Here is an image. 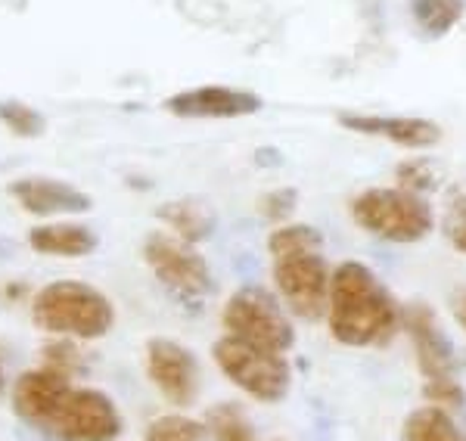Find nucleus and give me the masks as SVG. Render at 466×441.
<instances>
[{
	"instance_id": "nucleus-1",
	"label": "nucleus",
	"mask_w": 466,
	"mask_h": 441,
	"mask_svg": "<svg viewBox=\"0 0 466 441\" xmlns=\"http://www.w3.org/2000/svg\"><path fill=\"white\" fill-rule=\"evenodd\" d=\"M13 410L50 441H112L122 432V416L109 395L96 388H72L69 373L50 364L16 379Z\"/></svg>"
},
{
	"instance_id": "nucleus-2",
	"label": "nucleus",
	"mask_w": 466,
	"mask_h": 441,
	"mask_svg": "<svg viewBox=\"0 0 466 441\" xmlns=\"http://www.w3.org/2000/svg\"><path fill=\"white\" fill-rule=\"evenodd\" d=\"M329 333L351 348L386 346L401 326V308L360 261H342L329 283Z\"/></svg>"
},
{
	"instance_id": "nucleus-3",
	"label": "nucleus",
	"mask_w": 466,
	"mask_h": 441,
	"mask_svg": "<svg viewBox=\"0 0 466 441\" xmlns=\"http://www.w3.org/2000/svg\"><path fill=\"white\" fill-rule=\"evenodd\" d=\"M32 320L44 333L72 339H100L116 324V308L100 289L81 280H56L37 289L32 298Z\"/></svg>"
},
{
	"instance_id": "nucleus-4",
	"label": "nucleus",
	"mask_w": 466,
	"mask_h": 441,
	"mask_svg": "<svg viewBox=\"0 0 466 441\" xmlns=\"http://www.w3.org/2000/svg\"><path fill=\"white\" fill-rule=\"evenodd\" d=\"M358 227L389 243H417L432 230V205L404 186H373L351 203Z\"/></svg>"
},
{
	"instance_id": "nucleus-5",
	"label": "nucleus",
	"mask_w": 466,
	"mask_h": 441,
	"mask_svg": "<svg viewBox=\"0 0 466 441\" xmlns=\"http://www.w3.org/2000/svg\"><path fill=\"white\" fill-rule=\"evenodd\" d=\"M215 364L233 386L265 405H277L289 392V364L283 355L243 342L237 336H224L212 348Z\"/></svg>"
},
{
	"instance_id": "nucleus-6",
	"label": "nucleus",
	"mask_w": 466,
	"mask_h": 441,
	"mask_svg": "<svg viewBox=\"0 0 466 441\" xmlns=\"http://www.w3.org/2000/svg\"><path fill=\"white\" fill-rule=\"evenodd\" d=\"M228 336H237L243 342H252L258 348L287 355L296 342V330L283 314L280 302L261 286H243L237 289L221 314Z\"/></svg>"
},
{
	"instance_id": "nucleus-7",
	"label": "nucleus",
	"mask_w": 466,
	"mask_h": 441,
	"mask_svg": "<svg viewBox=\"0 0 466 441\" xmlns=\"http://www.w3.org/2000/svg\"><path fill=\"white\" fill-rule=\"evenodd\" d=\"M144 258L153 267L156 280L168 289L177 302L184 305H202V298L212 296L215 280L208 271L206 258L193 249V243L168 234H149L144 243Z\"/></svg>"
},
{
	"instance_id": "nucleus-8",
	"label": "nucleus",
	"mask_w": 466,
	"mask_h": 441,
	"mask_svg": "<svg viewBox=\"0 0 466 441\" xmlns=\"http://www.w3.org/2000/svg\"><path fill=\"white\" fill-rule=\"evenodd\" d=\"M274 283L287 308L302 320H318L329 308V271L323 252H292L274 258Z\"/></svg>"
},
{
	"instance_id": "nucleus-9",
	"label": "nucleus",
	"mask_w": 466,
	"mask_h": 441,
	"mask_svg": "<svg viewBox=\"0 0 466 441\" xmlns=\"http://www.w3.org/2000/svg\"><path fill=\"white\" fill-rule=\"evenodd\" d=\"M147 373L153 386L165 395V401L187 407L197 401L199 392V364L190 348L175 339H149L147 342Z\"/></svg>"
},
{
	"instance_id": "nucleus-10",
	"label": "nucleus",
	"mask_w": 466,
	"mask_h": 441,
	"mask_svg": "<svg viewBox=\"0 0 466 441\" xmlns=\"http://www.w3.org/2000/svg\"><path fill=\"white\" fill-rule=\"evenodd\" d=\"M401 324L408 326V333L413 339L417 364H420V370H423L426 383L454 376V346H451V339L441 333L432 308H426L423 302H413L401 311Z\"/></svg>"
},
{
	"instance_id": "nucleus-11",
	"label": "nucleus",
	"mask_w": 466,
	"mask_h": 441,
	"mask_svg": "<svg viewBox=\"0 0 466 441\" xmlns=\"http://www.w3.org/2000/svg\"><path fill=\"white\" fill-rule=\"evenodd\" d=\"M165 109L180 118H243L261 109V96L239 87L208 85L168 96Z\"/></svg>"
},
{
	"instance_id": "nucleus-12",
	"label": "nucleus",
	"mask_w": 466,
	"mask_h": 441,
	"mask_svg": "<svg viewBox=\"0 0 466 441\" xmlns=\"http://www.w3.org/2000/svg\"><path fill=\"white\" fill-rule=\"evenodd\" d=\"M10 196L32 215L50 218V215H81L90 212V196L78 186L50 181V177H19L10 184Z\"/></svg>"
},
{
	"instance_id": "nucleus-13",
	"label": "nucleus",
	"mask_w": 466,
	"mask_h": 441,
	"mask_svg": "<svg viewBox=\"0 0 466 441\" xmlns=\"http://www.w3.org/2000/svg\"><path fill=\"white\" fill-rule=\"evenodd\" d=\"M339 125L358 134H373L386 137L395 146L404 149H430L441 140L439 125L430 118H408V115H358V112H342Z\"/></svg>"
},
{
	"instance_id": "nucleus-14",
	"label": "nucleus",
	"mask_w": 466,
	"mask_h": 441,
	"mask_svg": "<svg viewBox=\"0 0 466 441\" xmlns=\"http://www.w3.org/2000/svg\"><path fill=\"white\" fill-rule=\"evenodd\" d=\"M28 243H32L35 252L41 256H56V258H85L96 249V234L85 224H41L28 234Z\"/></svg>"
},
{
	"instance_id": "nucleus-15",
	"label": "nucleus",
	"mask_w": 466,
	"mask_h": 441,
	"mask_svg": "<svg viewBox=\"0 0 466 441\" xmlns=\"http://www.w3.org/2000/svg\"><path fill=\"white\" fill-rule=\"evenodd\" d=\"M156 215H159V221L168 224L180 239H187V243H193V246L208 239L218 227V215L206 199H175V203H165Z\"/></svg>"
},
{
	"instance_id": "nucleus-16",
	"label": "nucleus",
	"mask_w": 466,
	"mask_h": 441,
	"mask_svg": "<svg viewBox=\"0 0 466 441\" xmlns=\"http://www.w3.org/2000/svg\"><path fill=\"white\" fill-rule=\"evenodd\" d=\"M466 13V0H410V19L426 37L448 35Z\"/></svg>"
},
{
	"instance_id": "nucleus-17",
	"label": "nucleus",
	"mask_w": 466,
	"mask_h": 441,
	"mask_svg": "<svg viewBox=\"0 0 466 441\" xmlns=\"http://www.w3.org/2000/svg\"><path fill=\"white\" fill-rule=\"evenodd\" d=\"M404 441H466L445 407H423L413 410L404 420Z\"/></svg>"
},
{
	"instance_id": "nucleus-18",
	"label": "nucleus",
	"mask_w": 466,
	"mask_h": 441,
	"mask_svg": "<svg viewBox=\"0 0 466 441\" xmlns=\"http://www.w3.org/2000/svg\"><path fill=\"white\" fill-rule=\"evenodd\" d=\"M270 256H292V252H323V236L311 224H280L268 236Z\"/></svg>"
},
{
	"instance_id": "nucleus-19",
	"label": "nucleus",
	"mask_w": 466,
	"mask_h": 441,
	"mask_svg": "<svg viewBox=\"0 0 466 441\" xmlns=\"http://www.w3.org/2000/svg\"><path fill=\"white\" fill-rule=\"evenodd\" d=\"M206 426L208 432H212L215 441H258L252 432V423L246 420L243 407L239 405H215L208 410L206 416Z\"/></svg>"
},
{
	"instance_id": "nucleus-20",
	"label": "nucleus",
	"mask_w": 466,
	"mask_h": 441,
	"mask_svg": "<svg viewBox=\"0 0 466 441\" xmlns=\"http://www.w3.org/2000/svg\"><path fill=\"white\" fill-rule=\"evenodd\" d=\"M0 122L16 137H41L44 128H47V118L19 100H0Z\"/></svg>"
},
{
	"instance_id": "nucleus-21",
	"label": "nucleus",
	"mask_w": 466,
	"mask_h": 441,
	"mask_svg": "<svg viewBox=\"0 0 466 441\" xmlns=\"http://www.w3.org/2000/svg\"><path fill=\"white\" fill-rule=\"evenodd\" d=\"M147 441H206V426L190 416H159L147 426Z\"/></svg>"
},
{
	"instance_id": "nucleus-22",
	"label": "nucleus",
	"mask_w": 466,
	"mask_h": 441,
	"mask_svg": "<svg viewBox=\"0 0 466 441\" xmlns=\"http://www.w3.org/2000/svg\"><path fill=\"white\" fill-rule=\"evenodd\" d=\"M398 186L410 193H430L439 186V168L432 165L430 159H408L398 165Z\"/></svg>"
},
{
	"instance_id": "nucleus-23",
	"label": "nucleus",
	"mask_w": 466,
	"mask_h": 441,
	"mask_svg": "<svg viewBox=\"0 0 466 441\" xmlns=\"http://www.w3.org/2000/svg\"><path fill=\"white\" fill-rule=\"evenodd\" d=\"M299 205V193L292 186H280V190H270L258 199V212L265 215L270 224H287L289 215Z\"/></svg>"
},
{
	"instance_id": "nucleus-24",
	"label": "nucleus",
	"mask_w": 466,
	"mask_h": 441,
	"mask_svg": "<svg viewBox=\"0 0 466 441\" xmlns=\"http://www.w3.org/2000/svg\"><path fill=\"white\" fill-rule=\"evenodd\" d=\"M445 234L451 243H454V249H461L466 256V193H457V196L448 203Z\"/></svg>"
},
{
	"instance_id": "nucleus-25",
	"label": "nucleus",
	"mask_w": 466,
	"mask_h": 441,
	"mask_svg": "<svg viewBox=\"0 0 466 441\" xmlns=\"http://www.w3.org/2000/svg\"><path fill=\"white\" fill-rule=\"evenodd\" d=\"M423 392L435 407H463V401H466V392H463V386L457 383V376L426 383Z\"/></svg>"
},
{
	"instance_id": "nucleus-26",
	"label": "nucleus",
	"mask_w": 466,
	"mask_h": 441,
	"mask_svg": "<svg viewBox=\"0 0 466 441\" xmlns=\"http://www.w3.org/2000/svg\"><path fill=\"white\" fill-rule=\"evenodd\" d=\"M44 357H47L50 367L66 370L69 376L75 370H85V361H81L78 348L69 346V342H54V346H47V348H44Z\"/></svg>"
},
{
	"instance_id": "nucleus-27",
	"label": "nucleus",
	"mask_w": 466,
	"mask_h": 441,
	"mask_svg": "<svg viewBox=\"0 0 466 441\" xmlns=\"http://www.w3.org/2000/svg\"><path fill=\"white\" fill-rule=\"evenodd\" d=\"M454 317H457V324L466 330V289H461V293L454 296Z\"/></svg>"
},
{
	"instance_id": "nucleus-28",
	"label": "nucleus",
	"mask_w": 466,
	"mask_h": 441,
	"mask_svg": "<svg viewBox=\"0 0 466 441\" xmlns=\"http://www.w3.org/2000/svg\"><path fill=\"white\" fill-rule=\"evenodd\" d=\"M255 162H258V165H277V162H280V155H274V149H258Z\"/></svg>"
},
{
	"instance_id": "nucleus-29",
	"label": "nucleus",
	"mask_w": 466,
	"mask_h": 441,
	"mask_svg": "<svg viewBox=\"0 0 466 441\" xmlns=\"http://www.w3.org/2000/svg\"><path fill=\"white\" fill-rule=\"evenodd\" d=\"M6 392V373H4V364H0V398H4Z\"/></svg>"
}]
</instances>
